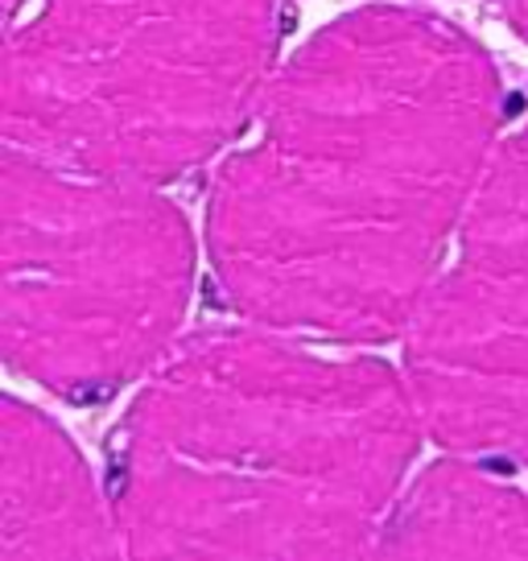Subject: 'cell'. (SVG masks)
Returning <instances> with one entry per match:
<instances>
[{"label": "cell", "instance_id": "cell-9", "mask_svg": "<svg viewBox=\"0 0 528 561\" xmlns=\"http://www.w3.org/2000/svg\"><path fill=\"white\" fill-rule=\"evenodd\" d=\"M4 4H9V13H18V9L25 4V0H4Z\"/></svg>", "mask_w": 528, "mask_h": 561}, {"label": "cell", "instance_id": "cell-7", "mask_svg": "<svg viewBox=\"0 0 528 561\" xmlns=\"http://www.w3.org/2000/svg\"><path fill=\"white\" fill-rule=\"evenodd\" d=\"M364 561H528V495L471 458L425 467Z\"/></svg>", "mask_w": 528, "mask_h": 561}, {"label": "cell", "instance_id": "cell-3", "mask_svg": "<svg viewBox=\"0 0 528 561\" xmlns=\"http://www.w3.org/2000/svg\"><path fill=\"white\" fill-rule=\"evenodd\" d=\"M277 50V0H25L4 42V149L165 186L252 124Z\"/></svg>", "mask_w": 528, "mask_h": 561}, {"label": "cell", "instance_id": "cell-5", "mask_svg": "<svg viewBox=\"0 0 528 561\" xmlns=\"http://www.w3.org/2000/svg\"><path fill=\"white\" fill-rule=\"evenodd\" d=\"M401 376L450 455L528 467V121L504 133L405 327Z\"/></svg>", "mask_w": 528, "mask_h": 561}, {"label": "cell", "instance_id": "cell-4", "mask_svg": "<svg viewBox=\"0 0 528 561\" xmlns=\"http://www.w3.org/2000/svg\"><path fill=\"white\" fill-rule=\"evenodd\" d=\"M198 244L161 186L4 149L0 339L9 368L74 404L145 380L182 343Z\"/></svg>", "mask_w": 528, "mask_h": 561}, {"label": "cell", "instance_id": "cell-6", "mask_svg": "<svg viewBox=\"0 0 528 561\" xmlns=\"http://www.w3.org/2000/svg\"><path fill=\"white\" fill-rule=\"evenodd\" d=\"M107 495L67 430L37 404H0V561H128Z\"/></svg>", "mask_w": 528, "mask_h": 561}, {"label": "cell", "instance_id": "cell-8", "mask_svg": "<svg viewBox=\"0 0 528 561\" xmlns=\"http://www.w3.org/2000/svg\"><path fill=\"white\" fill-rule=\"evenodd\" d=\"M500 13H504L512 34L528 42V0H500Z\"/></svg>", "mask_w": 528, "mask_h": 561}, {"label": "cell", "instance_id": "cell-1", "mask_svg": "<svg viewBox=\"0 0 528 561\" xmlns=\"http://www.w3.org/2000/svg\"><path fill=\"white\" fill-rule=\"evenodd\" d=\"M504 140V79L455 21L371 4L285 58L207 194V264L244 322L405 334Z\"/></svg>", "mask_w": 528, "mask_h": 561}, {"label": "cell", "instance_id": "cell-2", "mask_svg": "<svg viewBox=\"0 0 528 561\" xmlns=\"http://www.w3.org/2000/svg\"><path fill=\"white\" fill-rule=\"evenodd\" d=\"M422 434L384 359L203 327L124 409L107 512L128 561H364Z\"/></svg>", "mask_w": 528, "mask_h": 561}]
</instances>
